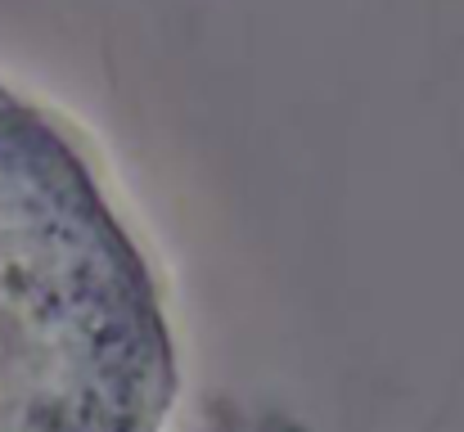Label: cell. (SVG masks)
Listing matches in <instances>:
<instances>
[{
	"label": "cell",
	"mask_w": 464,
	"mask_h": 432,
	"mask_svg": "<svg viewBox=\"0 0 464 432\" xmlns=\"http://www.w3.org/2000/svg\"><path fill=\"white\" fill-rule=\"evenodd\" d=\"M154 266L77 140L0 86V432H167Z\"/></svg>",
	"instance_id": "1"
}]
</instances>
